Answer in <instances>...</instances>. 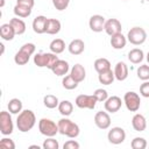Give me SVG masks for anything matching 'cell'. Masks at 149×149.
Returning <instances> with one entry per match:
<instances>
[{
    "label": "cell",
    "instance_id": "d6986e66",
    "mask_svg": "<svg viewBox=\"0 0 149 149\" xmlns=\"http://www.w3.org/2000/svg\"><path fill=\"white\" fill-rule=\"evenodd\" d=\"M126 43H127V37L123 36L121 33H118L111 36V45L113 49H116V50L123 49L126 47Z\"/></svg>",
    "mask_w": 149,
    "mask_h": 149
},
{
    "label": "cell",
    "instance_id": "8992f818",
    "mask_svg": "<svg viewBox=\"0 0 149 149\" xmlns=\"http://www.w3.org/2000/svg\"><path fill=\"white\" fill-rule=\"evenodd\" d=\"M127 40L134 45H141L147 40V33L142 27H133L127 34Z\"/></svg>",
    "mask_w": 149,
    "mask_h": 149
},
{
    "label": "cell",
    "instance_id": "603a6c76",
    "mask_svg": "<svg viewBox=\"0 0 149 149\" xmlns=\"http://www.w3.org/2000/svg\"><path fill=\"white\" fill-rule=\"evenodd\" d=\"M15 35L16 34H15L13 27L10 26V23H2L0 26V36L2 37V40H5V41H12Z\"/></svg>",
    "mask_w": 149,
    "mask_h": 149
},
{
    "label": "cell",
    "instance_id": "ba28073f",
    "mask_svg": "<svg viewBox=\"0 0 149 149\" xmlns=\"http://www.w3.org/2000/svg\"><path fill=\"white\" fill-rule=\"evenodd\" d=\"M10 114L12 113L9 111H2L0 113V132L2 135H10L14 130V125Z\"/></svg>",
    "mask_w": 149,
    "mask_h": 149
},
{
    "label": "cell",
    "instance_id": "4316f807",
    "mask_svg": "<svg viewBox=\"0 0 149 149\" xmlns=\"http://www.w3.org/2000/svg\"><path fill=\"white\" fill-rule=\"evenodd\" d=\"M94 70L98 72V73H101V72H105L107 70L111 69V62L107 59V58H98L94 61Z\"/></svg>",
    "mask_w": 149,
    "mask_h": 149
},
{
    "label": "cell",
    "instance_id": "ab89813d",
    "mask_svg": "<svg viewBox=\"0 0 149 149\" xmlns=\"http://www.w3.org/2000/svg\"><path fill=\"white\" fill-rule=\"evenodd\" d=\"M140 94L144 98H149V80H146L140 86Z\"/></svg>",
    "mask_w": 149,
    "mask_h": 149
},
{
    "label": "cell",
    "instance_id": "44dd1931",
    "mask_svg": "<svg viewBox=\"0 0 149 149\" xmlns=\"http://www.w3.org/2000/svg\"><path fill=\"white\" fill-rule=\"evenodd\" d=\"M132 126L136 132H143L147 127V120L142 114L136 113L132 119Z\"/></svg>",
    "mask_w": 149,
    "mask_h": 149
},
{
    "label": "cell",
    "instance_id": "4dcf8cb0",
    "mask_svg": "<svg viewBox=\"0 0 149 149\" xmlns=\"http://www.w3.org/2000/svg\"><path fill=\"white\" fill-rule=\"evenodd\" d=\"M31 9L33 8H29V7H26V6H21V5H15L14 6V14L17 16V17H28L30 14H31Z\"/></svg>",
    "mask_w": 149,
    "mask_h": 149
},
{
    "label": "cell",
    "instance_id": "60d3db41",
    "mask_svg": "<svg viewBox=\"0 0 149 149\" xmlns=\"http://www.w3.org/2000/svg\"><path fill=\"white\" fill-rule=\"evenodd\" d=\"M79 147H80L79 143L77 141H74V140H69L63 144L64 149H79Z\"/></svg>",
    "mask_w": 149,
    "mask_h": 149
},
{
    "label": "cell",
    "instance_id": "7a4b0ae2",
    "mask_svg": "<svg viewBox=\"0 0 149 149\" xmlns=\"http://www.w3.org/2000/svg\"><path fill=\"white\" fill-rule=\"evenodd\" d=\"M57 125H58L59 134L65 135V136H68L70 139H76L79 135V133H80L79 126L77 123H74L72 120L68 119L66 116H64L61 120H58Z\"/></svg>",
    "mask_w": 149,
    "mask_h": 149
},
{
    "label": "cell",
    "instance_id": "7dc6e473",
    "mask_svg": "<svg viewBox=\"0 0 149 149\" xmlns=\"http://www.w3.org/2000/svg\"><path fill=\"white\" fill-rule=\"evenodd\" d=\"M146 1H148V2H149V0H146Z\"/></svg>",
    "mask_w": 149,
    "mask_h": 149
},
{
    "label": "cell",
    "instance_id": "484cf974",
    "mask_svg": "<svg viewBox=\"0 0 149 149\" xmlns=\"http://www.w3.org/2000/svg\"><path fill=\"white\" fill-rule=\"evenodd\" d=\"M114 79H115L114 71H112L111 69L98 74V80H99V83L102 84V85H111V84L114 81Z\"/></svg>",
    "mask_w": 149,
    "mask_h": 149
},
{
    "label": "cell",
    "instance_id": "cb8c5ba5",
    "mask_svg": "<svg viewBox=\"0 0 149 149\" xmlns=\"http://www.w3.org/2000/svg\"><path fill=\"white\" fill-rule=\"evenodd\" d=\"M9 23L13 27V29H14V31H15L16 35H22L26 31V23H24V21L21 20V19H19L17 16L10 19L9 20Z\"/></svg>",
    "mask_w": 149,
    "mask_h": 149
},
{
    "label": "cell",
    "instance_id": "5bb4252c",
    "mask_svg": "<svg viewBox=\"0 0 149 149\" xmlns=\"http://www.w3.org/2000/svg\"><path fill=\"white\" fill-rule=\"evenodd\" d=\"M121 105H122V101H121V98L118 97V95H112V97H108L104 104L105 106V109L109 113H116L120 108H121Z\"/></svg>",
    "mask_w": 149,
    "mask_h": 149
},
{
    "label": "cell",
    "instance_id": "1f68e13d",
    "mask_svg": "<svg viewBox=\"0 0 149 149\" xmlns=\"http://www.w3.org/2000/svg\"><path fill=\"white\" fill-rule=\"evenodd\" d=\"M43 104H44V106H45L47 108L52 109V108L58 107L59 100H58V98H57L56 95H54V94H47V95H44V98H43Z\"/></svg>",
    "mask_w": 149,
    "mask_h": 149
},
{
    "label": "cell",
    "instance_id": "2e32d148",
    "mask_svg": "<svg viewBox=\"0 0 149 149\" xmlns=\"http://www.w3.org/2000/svg\"><path fill=\"white\" fill-rule=\"evenodd\" d=\"M68 49H69V52L71 55L77 56V55H80V54L84 52V50H85V43H84L83 40L76 38V40H72L70 42V44L68 45Z\"/></svg>",
    "mask_w": 149,
    "mask_h": 149
},
{
    "label": "cell",
    "instance_id": "52a82bcc",
    "mask_svg": "<svg viewBox=\"0 0 149 149\" xmlns=\"http://www.w3.org/2000/svg\"><path fill=\"white\" fill-rule=\"evenodd\" d=\"M123 102L127 107L128 111L130 112H137L140 106H141V99H140V95L134 92V91H129V92H126L125 95H123Z\"/></svg>",
    "mask_w": 149,
    "mask_h": 149
},
{
    "label": "cell",
    "instance_id": "d6a6232c",
    "mask_svg": "<svg viewBox=\"0 0 149 149\" xmlns=\"http://www.w3.org/2000/svg\"><path fill=\"white\" fill-rule=\"evenodd\" d=\"M78 84H79V83H78L71 74L65 76V77L63 78V80H62V85H63V87L66 88V90H74V88H77Z\"/></svg>",
    "mask_w": 149,
    "mask_h": 149
},
{
    "label": "cell",
    "instance_id": "7402d4cb",
    "mask_svg": "<svg viewBox=\"0 0 149 149\" xmlns=\"http://www.w3.org/2000/svg\"><path fill=\"white\" fill-rule=\"evenodd\" d=\"M62 24L59 20L57 19H48L47 21V27H45V33L49 35H56L61 31Z\"/></svg>",
    "mask_w": 149,
    "mask_h": 149
},
{
    "label": "cell",
    "instance_id": "d590c367",
    "mask_svg": "<svg viewBox=\"0 0 149 149\" xmlns=\"http://www.w3.org/2000/svg\"><path fill=\"white\" fill-rule=\"evenodd\" d=\"M42 147L44 149H58L59 148V143L57 140H55L54 137H48L47 140H44Z\"/></svg>",
    "mask_w": 149,
    "mask_h": 149
},
{
    "label": "cell",
    "instance_id": "b9f144b4",
    "mask_svg": "<svg viewBox=\"0 0 149 149\" xmlns=\"http://www.w3.org/2000/svg\"><path fill=\"white\" fill-rule=\"evenodd\" d=\"M16 3L21 5V6H26V7L33 8L34 5H35V1L34 0H16Z\"/></svg>",
    "mask_w": 149,
    "mask_h": 149
},
{
    "label": "cell",
    "instance_id": "ee69618b",
    "mask_svg": "<svg viewBox=\"0 0 149 149\" xmlns=\"http://www.w3.org/2000/svg\"><path fill=\"white\" fill-rule=\"evenodd\" d=\"M29 148H30V149H33V148H36V149H40V147H38V146H36V144H35V146H29Z\"/></svg>",
    "mask_w": 149,
    "mask_h": 149
},
{
    "label": "cell",
    "instance_id": "3957f363",
    "mask_svg": "<svg viewBox=\"0 0 149 149\" xmlns=\"http://www.w3.org/2000/svg\"><path fill=\"white\" fill-rule=\"evenodd\" d=\"M58 59L59 58L54 52H38L34 56V64L38 68H48L51 70Z\"/></svg>",
    "mask_w": 149,
    "mask_h": 149
},
{
    "label": "cell",
    "instance_id": "d4e9b609",
    "mask_svg": "<svg viewBox=\"0 0 149 149\" xmlns=\"http://www.w3.org/2000/svg\"><path fill=\"white\" fill-rule=\"evenodd\" d=\"M143 58H144V54L139 48H134L128 52V59L133 64H140L143 61Z\"/></svg>",
    "mask_w": 149,
    "mask_h": 149
},
{
    "label": "cell",
    "instance_id": "277c9868",
    "mask_svg": "<svg viewBox=\"0 0 149 149\" xmlns=\"http://www.w3.org/2000/svg\"><path fill=\"white\" fill-rule=\"evenodd\" d=\"M35 44L34 43H24L20 50L15 54L14 56V62L17 64V65H24L29 62V58L30 56L35 52Z\"/></svg>",
    "mask_w": 149,
    "mask_h": 149
},
{
    "label": "cell",
    "instance_id": "836d02e7",
    "mask_svg": "<svg viewBox=\"0 0 149 149\" xmlns=\"http://www.w3.org/2000/svg\"><path fill=\"white\" fill-rule=\"evenodd\" d=\"M147 146H148V143H147L146 139L140 137V136L134 137V139L132 140V142H130V147H132L133 149H146Z\"/></svg>",
    "mask_w": 149,
    "mask_h": 149
},
{
    "label": "cell",
    "instance_id": "7c38bea8",
    "mask_svg": "<svg viewBox=\"0 0 149 149\" xmlns=\"http://www.w3.org/2000/svg\"><path fill=\"white\" fill-rule=\"evenodd\" d=\"M105 17L102 15H99V14H95V15H92L90 17V21H88V26H90V29L94 33H100L104 30L105 28Z\"/></svg>",
    "mask_w": 149,
    "mask_h": 149
},
{
    "label": "cell",
    "instance_id": "bcb514c9",
    "mask_svg": "<svg viewBox=\"0 0 149 149\" xmlns=\"http://www.w3.org/2000/svg\"><path fill=\"white\" fill-rule=\"evenodd\" d=\"M147 61H148V63H149V51H148V54H147Z\"/></svg>",
    "mask_w": 149,
    "mask_h": 149
},
{
    "label": "cell",
    "instance_id": "83f0119b",
    "mask_svg": "<svg viewBox=\"0 0 149 149\" xmlns=\"http://www.w3.org/2000/svg\"><path fill=\"white\" fill-rule=\"evenodd\" d=\"M49 49L51 52L58 55V54H62L65 49V42L62 40V38H55L51 41L50 45H49Z\"/></svg>",
    "mask_w": 149,
    "mask_h": 149
},
{
    "label": "cell",
    "instance_id": "f6af8a7d",
    "mask_svg": "<svg viewBox=\"0 0 149 149\" xmlns=\"http://www.w3.org/2000/svg\"><path fill=\"white\" fill-rule=\"evenodd\" d=\"M0 6H1V7L5 6V0H0Z\"/></svg>",
    "mask_w": 149,
    "mask_h": 149
},
{
    "label": "cell",
    "instance_id": "f1b7e54d",
    "mask_svg": "<svg viewBox=\"0 0 149 149\" xmlns=\"http://www.w3.org/2000/svg\"><path fill=\"white\" fill-rule=\"evenodd\" d=\"M58 111L63 116H69L73 111V105L69 100H62L58 104Z\"/></svg>",
    "mask_w": 149,
    "mask_h": 149
},
{
    "label": "cell",
    "instance_id": "30bf717a",
    "mask_svg": "<svg viewBox=\"0 0 149 149\" xmlns=\"http://www.w3.org/2000/svg\"><path fill=\"white\" fill-rule=\"evenodd\" d=\"M107 139L112 144H120L126 140V132L121 127H113L108 132Z\"/></svg>",
    "mask_w": 149,
    "mask_h": 149
},
{
    "label": "cell",
    "instance_id": "e575fe53",
    "mask_svg": "<svg viewBox=\"0 0 149 149\" xmlns=\"http://www.w3.org/2000/svg\"><path fill=\"white\" fill-rule=\"evenodd\" d=\"M136 73L141 80H143V81L149 80V65H146V64L140 65L136 70Z\"/></svg>",
    "mask_w": 149,
    "mask_h": 149
},
{
    "label": "cell",
    "instance_id": "f35d334b",
    "mask_svg": "<svg viewBox=\"0 0 149 149\" xmlns=\"http://www.w3.org/2000/svg\"><path fill=\"white\" fill-rule=\"evenodd\" d=\"M0 147L5 148V149H15V143L13 140H10L8 137H3L0 141Z\"/></svg>",
    "mask_w": 149,
    "mask_h": 149
},
{
    "label": "cell",
    "instance_id": "8d00e7d4",
    "mask_svg": "<svg viewBox=\"0 0 149 149\" xmlns=\"http://www.w3.org/2000/svg\"><path fill=\"white\" fill-rule=\"evenodd\" d=\"M93 95L97 98L98 102H105L106 99L108 98V93L106 90L104 88H97L94 92H93Z\"/></svg>",
    "mask_w": 149,
    "mask_h": 149
},
{
    "label": "cell",
    "instance_id": "7bdbcfd3",
    "mask_svg": "<svg viewBox=\"0 0 149 149\" xmlns=\"http://www.w3.org/2000/svg\"><path fill=\"white\" fill-rule=\"evenodd\" d=\"M0 47H1V54H3V51H5V45L1 43V44H0Z\"/></svg>",
    "mask_w": 149,
    "mask_h": 149
},
{
    "label": "cell",
    "instance_id": "9c48e42d",
    "mask_svg": "<svg viewBox=\"0 0 149 149\" xmlns=\"http://www.w3.org/2000/svg\"><path fill=\"white\" fill-rule=\"evenodd\" d=\"M97 102H98V100L93 94H79L74 100V104L77 107L88 108V109H93L95 107Z\"/></svg>",
    "mask_w": 149,
    "mask_h": 149
},
{
    "label": "cell",
    "instance_id": "6da1fadb",
    "mask_svg": "<svg viewBox=\"0 0 149 149\" xmlns=\"http://www.w3.org/2000/svg\"><path fill=\"white\" fill-rule=\"evenodd\" d=\"M36 123L35 113L31 109H23L16 118V127L21 133L29 132Z\"/></svg>",
    "mask_w": 149,
    "mask_h": 149
},
{
    "label": "cell",
    "instance_id": "9a60e30c",
    "mask_svg": "<svg viewBox=\"0 0 149 149\" xmlns=\"http://www.w3.org/2000/svg\"><path fill=\"white\" fill-rule=\"evenodd\" d=\"M114 76L115 79L119 81H123L128 77V66L125 62H118L114 68Z\"/></svg>",
    "mask_w": 149,
    "mask_h": 149
},
{
    "label": "cell",
    "instance_id": "ffe728a7",
    "mask_svg": "<svg viewBox=\"0 0 149 149\" xmlns=\"http://www.w3.org/2000/svg\"><path fill=\"white\" fill-rule=\"evenodd\" d=\"M70 74H71L78 83H81V81L85 79V77H86V70H85V68H84L81 64H74V65L71 68Z\"/></svg>",
    "mask_w": 149,
    "mask_h": 149
},
{
    "label": "cell",
    "instance_id": "c3c4849f",
    "mask_svg": "<svg viewBox=\"0 0 149 149\" xmlns=\"http://www.w3.org/2000/svg\"><path fill=\"white\" fill-rule=\"evenodd\" d=\"M123 1H127V0H123Z\"/></svg>",
    "mask_w": 149,
    "mask_h": 149
},
{
    "label": "cell",
    "instance_id": "5b68a950",
    "mask_svg": "<svg viewBox=\"0 0 149 149\" xmlns=\"http://www.w3.org/2000/svg\"><path fill=\"white\" fill-rule=\"evenodd\" d=\"M38 130L42 135L47 136V137H54L58 132V125L56 122H54L50 119L47 118H42L38 121Z\"/></svg>",
    "mask_w": 149,
    "mask_h": 149
},
{
    "label": "cell",
    "instance_id": "e0dca14e",
    "mask_svg": "<svg viewBox=\"0 0 149 149\" xmlns=\"http://www.w3.org/2000/svg\"><path fill=\"white\" fill-rule=\"evenodd\" d=\"M69 70H70L69 63H68L66 61H64V59H58V61L54 64V66H52V69H51V71H52L54 74H56V76H65V74L69 72Z\"/></svg>",
    "mask_w": 149,
    "mask_h": 149
},
{
    "label": "cell",
    "instance_id": "8fae6325",
    "mask_svg": "<svg viewBox=\"0 0 149 149\" xmlns=\"http://www.w3.org/2000/svg\"><path fill=\"white\" fill-rule=\"evenodd\" d=\"M94 123L100 129L109 128V126H111V116L107 113V111L106 112H102V111L97 112L95 115H94Z\"/></svg>",
    "mask_w": 149,
    "mask_h": 149
},
{
    "label": "cell",
    "instance_id": "ac0fdd59",
    "mask_svg": "<svg viewBox=\"0 0 149 149\" xmlns=\"http://www.w3.org/2000/svg\"><path fill=\"white\" fill-rule=\"evenodd\" d=\"M47 21L48 19L43 15H38L34 19L33 21V30L36 34H43L45 33V27H47Z\"/></svg>",
    "mask_w": 149,
    "mask_h": 149
},
{
    "label": "cell",
    "instance_id": "4fadbf2b",
    "mask_svg": "<svg viewBox=\"0 0 149 149\" xmlns=\"http://www.w3.org/2000/svg\"><path fill=\"white\" fill-rule=\"evenodd\" d=\"M104 30L106 31L107 35L109 36H113L118 33H121L122 30V26H121V22L118 20V19H108L106 22H105V28Z\"/></svg>",
    "mask_w": 149,
    "mask_h": 149
},
{
    "label": "cell",
    "instance_id": "f546056e",
    "mask_svg": "<svg viewBox=\"0 0 149 149\" xmlns=\"http://www.w3.org/2000/svg\"><path fill=\"white\" fill-rule=\"evenodd\" d=\"M7 107H8V111L12 114H19L22 111V101L17 98H13L8 101Z\"/></svg>",
    "mask_w": 149,
    "mask_h": 149
},
{
    "label": "cell",
    "instance_id": "74e56055",
    "mask_svg": "<svg viewBox=\"0 0 149 149\" xmlns=\"http://www.w3.org/2000/svg\"><path fill=\"white\" fill-rule=\"evenodd\" d=\"M52 1V5L54 7L57 9V10H64L68 8L69 3H70V0H51Z\"/></svg>",
    "mask_w": 149,
    "mask_h": 149
}]
</instances>
